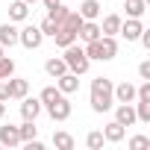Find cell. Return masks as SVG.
I'll list each match as a JSON object with an SVG mask.
<instances>
[{
  "instance_id": "1",
  "label": "cell",
  "mask_w": 150,
  "mask_h": 150,
  "mask_svg": "<svg viewBox=\"0 0 150 150\" xmlns=\"http://www.w3.org/2000/svg\"><path fill=\"white\" fill-rule=\"evenodd\" d=\"M112 80H106V77H94L91 80V109L94 112H109L112 106H115V94H112Z\"/></svg>"
},
{
  "instance_id": "2",
  "label": "cell",
  "mask_w": 150,
  "mask_h": 150,
  "mask_svg": "<svg viewBox=\"0 0 150 150\" xmlns=\"http://www.w3.org/2000/svg\"><path fill=\"white\" fill-rule=\"evenodd\" d=\"M65 50V65H68V71L71 74H77V77H83V74L88 71V65H91V59L86 56V50L77 44V41H74V44H68V47H62Z\"/></svg>"
},
{
  "instance_id": "3",
  "label": "cell",
  "mask_w": 150,
  "mask_h": 150,
  "mask_svg": "<svg viewBox=\"0 0 150 150\" xmlns=\"http://www.w3.org/2000/svg\"><path fill=\"white\" fill-rule=\"evenodd\" d=\"M41 41H44V33L38 30V27H24V30H18V44H24L27 50H38L41 47Z\"/></svg>"
},
{
  "instance_id": "4",
  "label": "cell",
  "mask_w": 150,
  "mask_h": 150,
  "mask_svg": "<svg viewBox=\"0 0 150 150\" xmlns=\"http://www.w3.org/2000/svg\"><path fill=\"white\" fill-rule=\"evenodd\" d=\"M47 115L53 121H68L71 118V103H68V94H59L53 103H47Z\"/></svg>"
},
{
  "instance_id": "5",
  "label": "cell",
  "mask_w": 150,
  "mask_h": 150,
  "mask_svg": "<svg viewBox=\"0 0 150 150\" xmlns=\"http://www.w3.org/2000/svg\"><path fill=\"white\" fill-rule=\"evenodd\" d=\"M6 91H9V100H21V97H27V94H30V83L12 74V77L6 80Z\"/></svg>"
},
{
  "instance_id": "6",
  "label": "cell",
  "mask_w": 150,
  "mask_h": 150,
  "mask_svg": "<svg viewBox=\"0 0 150 150\" xmlns=\"http://www.w3.org/2000/svg\"><path fill=\"white\" fill-rule=\"evenodd\" d=\"M141 30H144L141 18H127V21H121V30H118V35H124L127 41H138Z\"/></svg>"
},
{
  "instance_id": "7",
  "label": "cell",
  "mask_w": 150,
  "mask_h": 150,
  "mask_svg": "<svg viewBox=\"0 0 150 150\" xmlns=\"http://www.w3.org/2000/svg\"><path fill=\"white\" fill-rule=\"evenodd\" d=\"M56 88L62 91V94H74L80 88V77L77 74H71V71H65L62 77H56Z\"/></svg>"
},
{
  "instance_id": "8",
  "label": "cell",
  "mask_w": 150,
  "mask_h": 150,
  "mask_svg": "<svg viewBox=\"0 0 150 150\" xmlns=\"http://www.w3.org/2000/svg\"><path fill=\"white\" fill-rule=\"evenodd\" d=\"M41 115V100L35 97H21V118L24 121H35Z\"/></svg>"
},
{
  "instance_id": "9",
  "label": "cell",
  "mask_w": 150,
  "mask_h": 150,
  "mask_svg": "<svg viewBox=\"0 0 150 150\" xmlns=\"http://www.w3.org/2000/svg\"><path fill=\"white\" fill-rule=\"evenodd\" d=\"M115 121L121 124V127H132L138 118H135V106L132 103H118V109H115Z\"/></svg>"
},
{
  "instance_id": "10",
  "label": "cell",
  "mask_w": 150,
  "mask_h": 150,
  "mask_svg": "<svg viewBox=\"0 0 150 150\" xmlns=\"http://www.w3.org/2000/svg\"><path fill=\"white\" fill-rule=\"evenodd\" d=\"M100 35H103V33H100V24H97V21H83L80 30H77V38H83L86 44L94 41V38H100Z\"/></svg>"
},
{
  "instance_id": "11",
  "label": "cell",
  "mask_w": 150,
  "mask_h": 150,
  "mask_svg": "<svg viewBox=\"0 0 150 150\" xmlns=\"http://www.w3.org/2000/svg\"><path fill=\"white\" fill-rule=\"evenodd\" d=\"M0 144L3 147H18L21 144V132H18V127H12V124H6V127H0Z\"/></svg>"
},
{
  "instance_id": "12",
  "label": "cell",
  "mask_w": 150,
  "mask_h": 150,
  "mask_svg": "<svg viewBox=\"0 0 150 150\" xmlns=\"http://www.w3.org/2000/svg\"><path fill=\"white\" fill-rule=\"evenodd\" d=\"M112 94H115V103H132V100H135V86L124 80L121 86L112 88Z\"/></svg>"
},
{
  "instance_id": "13",
  "label": "cell",
  "mask_w": 150,
  "mask_h": 150,
  "mask_svg": "<svg viewBox=\"0 0 150 150\" xmlns=\"http://www.w3.org/2000/svg\"><path fill=\"white\" fill-rule=\"evenodd\" d=\"M124 135H127V127H121L118 121H109V124L103 127V138H106L109 144H118V141H124Z\"/></svg>"
},
{
  "instance_id": "14",
  "label": "cell",
  "mask_w": 150,
  "mask_h": 150,
  "mask_svg": "<svg viewBox=\"0 0 150 150\" xmlns=\"http://www.w3.org/2000/svg\"><path fill=\"white\" fill-rule=\"evenodd\" d=\"M18 44V27L9 24H0V47H15Z\"/></svg>"
},
{
  "instance_id": "15",
  "label": "cell",
  "mask_w": 150,
  "mask_h": 150,
  "mask_svg": "<svg viewBox=\"0 0 150 150\" xmlns=\"http://www.w3.org/2000/svg\"><path fill=\"white\" fill-rule=\"evenodd\" d=\"M100 12H103V6L97 3V0H83V3H80V15H83V21H97Z\"/></svg>"
},
{
  "instance_id": "16",
  "label": "cell",
  "mask_w": 150,
  "mask_h": 150,
  "mask_svg": "<svg viewBox=\"0 0 150 150\" xmlns=\"http://www.w3.org/2000/svg\"><path fill=\"white\" fill-rule=\"evenodd\" d=\"M100 56H103V62H109V59L118 56V41H115V35H100Z\"/></svg>"
},
{
  "instance_id": "17",
  "label": "cell",
  "mask_w": 150,
  "mask_h": 150,
  "mask_svg": "<svg viewBox=\"0 0 150 150\" xmlns=\"http://www.w3.org/2000/svg\"><path fill=\"white\" fill-rule=\"evenodd\" d=\"M27 15H30V3H24V0H15V3H9V21L21 24V21H27Z\"/></svg>"
},
{
  "instance_id": "18",
  "label": "cell",
  "mask_w": 150,
  "mask_h": 150,
  "mask_svg": "<svg viewBox=\"0 0 150 150\" xmlns=\"http://www.w3.org/2000/svg\"><path fill=\"white\" fill-rule=\"evenodd\" d=\"M44 71H47V77H53V80H56V77H62V74L68 71V65H65V59H62V56H53V59H47V62H44Z\"/></svg>"
},
{
  "instance_id": "19",
  "label": "cell",
  "mask_w": 150,
  "mask_h": 150,
  "mask_svg": "<svg viewBox=\"0 0 150 150\" xmlns=\"http://www.w3.org/2000/svg\"><path fill=\"white\" fill-rule=\"evenodd\" d=\"M56 44L59 47H68V44H74L77 41V30H71V27H65V24H59V30H56Z\"/></svg>"
},
{
  "instance_id": "20",
  "label": "cell",
  "mask_w": 150,
  "mask_h": 150,
  "mask_svg": "<svg viewBox=\"0 0 150 150\" xmlns=\"http://www.w3.org/2000/svg\"><path fill=\"white\" fill-rule=\"evenodd\" d=\"M118 30H121V15H106L103 24H100V33L103 35H118Z\"/></svg>"
},
{
  "instance_id": "21",
  "label": "cell",
  "mask_w": 150,
  "mask_h": 150,
  "mask_svg": "<svg viewBox=\"0 0 150 150\" xmlns=\"http://www.w3.org/2000/svg\"><path fill=\"white\" fill-rule=\"evenodd\" d=\"M124 9L129 18H141L147 12V0H124Z\"/></svg>"
},
{
  "instance_id": "22",
  "label": "cell",
  "mask_w": 150,
  "mask_h": 150,
  "mask_svg": "<svg viewBox=\"0 0 150 150\" xmlns=\"http://www.w3.org/2000/svg\"><path fill=\"white\" fill-rule=\"evenodd\" d=\"M18 132H21V144H24V141L38 138V127H35V121H24V124L18 127Z\"/></svg>"
},
{
  "instance_id": "23",
  "label": "cell",
  "mask_w": 150,
  "mask_h": 150,
  "mask_svg": "<svg viewBox=\"0 0 150 150\" xmlns=\"http://www.w3.org/2000/svg\"><path fill=\"white\" fill-rule=\"evenodd\" d=\"M132 106H135V118L141 124H150V100H135Z\"/></svg>"
},
{
  "instance_id": "24",
  "label": "cell",
  "mask_w": 150,
  "mask_h": 150,
  "mask_svg": "<svg viewBox=\"0 0 150 150\" xmlns=\"http://www.w3.org/2000/svg\"><path fill=\"white\" fill-rule=\"evenodd\" d=\"M53 144H56L59 150H74V135H68V132H53Z\"/></svg>"
},
{
  "instance_id": "25",
  "label": "cell",
  "mask_w": 150,
  "mask_h": 150,
  "mask_svg": "<svg viewBox=\"0 0 150 150\" xmlns=\"http://www.w3.org/2000/svg\"><path fill=\"white\" fill-rule=\"evenodd\" d=\"M12 74H15V62L3 53V56H0V80H9Z\"/></svg>"
},
{
  "instance_id": "26",
  "label": "cell",
  "mask_w": 150,
  "mask_h": 150,
  "mask_svg": "<svg viewBox=\"0 0 150 150\" xmlns=\"http://www.w3.org/2000/svg\"><path fill=\"white\" fill-rule=\"evenodd\" d=\"M65 15H68V6H65V3H56V6H50V9H47V18H50V21H56V24H62V21H65Z\"/></svg>"
},
{
  "instance_id": "27",
  "label": "cell",
  "mask_w": 150,
  "mask_h": 150,
  "mask_svg": "<svg viewBox=\"0 0 150 150\" xmlns=\"http://www.w3.org/2000/svg\"><path fill=\"white\" fill-rule=\"evenodd\" d=\"M62 91L56 88V86H47V88H41V94H38V100H41V106H47V103H53L56 97H59Z\"/></svg>"
},
{
  "instance_id": "28",
  "label": "cell",
  "mask_w": 150,
  "mask_h": 150,
  "mask_svg": "<svg viewBox=\"0 0 150 150\" xmlns=\"http://www.w3.org/2000/svg\"><path fill=\"white\" fill-rule=\"evenodd\" d=\"M103 141H106V138H103V132H100V129H91V132L86 135V144H88L91 150H100V147H103Z\"/></svg>"
},
{
  "instance_id": "29",
  "label": "cell",
  "mask_w": 150,
  "mask_h": 150,
  "mask_svg": "<svg viewBox=\"0 0 150 150\" xmlns=\"http://www.w3.org/2000/svg\"><path fill=\"white\" fill-rule=\"evenodd\" d=\"M150 147V138L147 135H132L129 138V150H147Z\"/></svg>"
},
{
  "instance_id": "30",
  "label": "cell",
  "mask_w": 150,
  "mask_h": 150,
  "mask_svg": "<svg viewBox=\"0 0 150 150\" xmlns=\"http://www.w3.org/2000/svg\"><path fill=\"white\" fill-rule=\"evenodd\" d=\"M38 30H41L44 35H50V38H53V35H56V30H59V24H56V21H50V18H44V21L38 24Z\"/></svg>"
},
{
  "instance_id": "31",
  "label": "cell",
  "mask_w": 150,
  "mask_h": 150,
  "mask_svg": "<svg viewBox=\"0 0 150 150\" xmlns=\"http://www.w3.org/2000/svg\"><path fill=\"white\" fill-rule=\"evenodd\" d=\"M138 77H141V80H150V59H144V62L138 65Z\"/></svg>"
},
{
  "instance_id": "32",
  "label": "cell",
  "mask_w": 150,
  "mask_h": 150,
  "mask_svg": "<svg viewBox=\"0 0 150 150\" xmlns=\"http://www.w3.org/2000/svg\"><path fill=\"white\" fill-rule=\"evenodd\" d=\"M138 41H141V44H144V47L150 50V30H141V35H138Z\"/></svg>"
},
{
  "instance_id": "33",
  "label": "cell",
  "mask_w": 150,
  "mask_h": 150,
  "mask_svg": "<svg viewBox=\"0 0 150 150\" xmlns=\"http://www.w3.org/2000/svg\"><path fill=\"white\" fill-rule=\"evenodd\" d=\"M0 100H3V103L9 100V91H6V83H3V80H0Z\"/></svg>"
},
{
  "instance_id": "34",
  "label": "cell",
  "mask_w": 150,
  "mask_h": 150,
  "mask_svg": "<svg viewBox=\"0 0 150 150\" xmlns=\"http://www.w3.org/2000/svg\"><path fill=\"white\" fill-rule=\"evenodd\" d=\"M44 3V9H50V6H56V3H62V0H41Z\"/></svg>"
},
{
  "instance_id": "35",
  "label": "cell",
  "mask_w": 150,
  "mask_h": 150,
  "mask_svg": "<svg viewBox=\"0 0 150 150\" xmlns=\"http://www.w3.org/2000/svg\"><path fill=\"white\" fill-rule=\"evenodd\" d=\"M3 118H6V103L0 100V121H3Z\"/></svg>"
},
{
  "instance_id": "36",
  "label": "cell",
  "mask_w": 150,
  "mask_h": 150,
  "mask_svg": "<svg viewBox=\"0 0 150 150\" xmlns=\"http://www.w3.org/2000/svg\"><path fill=\"white\" fill-rule=\"evenodd\" d=\"M24 3H38V0H24Z\"/></svg>"
},
{
  "instance_id": "37",
  "label": "cell",
  "mask_w": 150,
  "mask_h": 150,
  "mask_svg": "<svg viewBox=\"0 0 150 150\" xmlns=\"http://www.w3.org/2000/svg\"><path fill=\"white\" fill-rule=\"evenodd\" d=\"M0 56H3V47H0Z\"/></svg>"
}]
</instances>
